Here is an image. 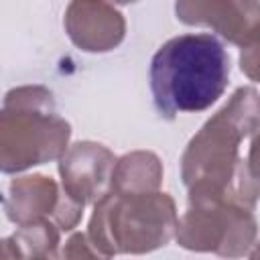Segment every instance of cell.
Listing matches in <instances>:
<instances>
[{"label": "cell", "instance_id": "cell-1", "mask_svg": "<svg viewBox=\"0 0 260 260\" xmlns=\"http://www.w3.org/2000/svg\"><path fill=\"white\" fill-rule=\"evenodd\" d=\"M228 79V53L209 32L179 35L167 41L150 61L154 104L167 118L207 110L221 98Z\"/></svg>", "mask_w": 260, "mask_h": 260}, {"label": "cell", "instance_id": "cell-2", "mask_svg": "<svg viewBox=\"0 0 260 260\" xmlns=\"http://www.w3.org/2000/svg\"><path fill=\"white\" fill-rule=\"evenodd\" d=\"M51 93L43 87H22L6 95L2 116V169L6 173L41 165L63 152L69 126L47 114Z\"/></svg>", "mask_w": 260, "mask_h": 260}, {"label": "cell", "instance_id": "cell-3", "mask_svg": "<svg viewBox=\"0 0 260 260\" xmlns=\"http://www.w3.org/2000/svg\"><path fill=\"white\" fill-rule=\"evenodd\" d=\"M258 0H177V16L187 24H209L219 35L242 47L260 37V28L240 22L234 14L258 10Z\"/></svg>", "mask_w": 260, "mask_h": 260}, {"label": "cell", "instance_id": "cell-4", "mask_svg": "<svg viewBox=\"0 0 260 260\" xmlns=\"http://www.w3.org/2000/svg\"><path fill=\"white\" fill-rule=\"evenodd\" d=\"M26 183L30 187L32 197H24V193H20L18 189L10 187V195L6 197V213L12 221L18 223H26V221H39V217H43L47 213V209L51 211L57 199V189L55 183L49 181L47 177H26Z\"/></svg>", "mask_w": 260, "mask_h": 260}, {"label": "cell", "instance_id": "cell-5", "mask_svg": "<svg viewBox=\"0 0 260 260\" xmlns=\"http://www.w3.org/2000/svg\"><path fill=\"white\" fill-rule=\"evenodd\" d=\"M118 2H134V0H118Z\"/></svg>", "mask_w": 260, "mask_h": 260}]
</instances>
